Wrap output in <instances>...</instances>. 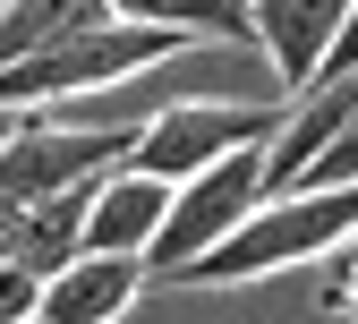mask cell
Listing matches in <instances>:
<instances>
[{
  "label": "cell",
  "instance_id": "1",
  "mask_svg": "<svg viewBox=\"0 0 358 324\" xmlns=\"http://www.w3.org/2000/svg\"><path fill=\"white\" fill-rule=\"evenodd\" d=\"M358 239V179L350 188H273L213 256H196L179 282L188 290H222V282H264L282 265H307V256H333Z\"/></svg>",
  "mask_w": 358,
  "mask_h": 324
},
{
  "label": "cell",
  "instance_id": "2",
  "mask_svg": "<svg viewBox=\"0 0 358 324\" xmlns=\"http://www.w3.org/2000/svg\"><path fill=\"white\" fill-rule=\"evenodd\" d=\"M196 34H179V26H154V17H103V26H85L69 43H43V52L26 60H0V103L9 111H52V103H77V94H103V85L120 77H145L162 69L171 52H188Z\"/></svg>",
  "mask_w": 358,
  "mask_h": 324
},
{
  "label": "cell",
  "instance_id": "3",
  "mask_svg": "<svg viewBox=\"0 0 358 324\" xmlns=\"http://www.w3.org/2000/svg\"><path fill=\"white\" fill-rule=\"evenodd\" d=\"M128 154H137V128L128 120H34L9 111V146H0V205H43L60 188H85V179H111Z\"/></svg>",
  "mask_w": 358,
  "mask_h": 324
},
{
  "label": "cell",
  "instance_id": "4",
  "mask_svg": "<svg viewBox=\"0 0 358 324\" xmlns=\"http://www.w3.org/2000/svg\"><path fill=\"white\" fill-rule=\"evenodd\" d=\"M290 128V103H222V94H196V103H162L145 128H137V171L154 179H196L213 162H231L248 146H273Z\"/></svg>",
  "mask_w": 358,
  "mask_h": 324
},
{
  "label": "cell",
  "instance_id": "5",
  "mask_svg": "<svg viewBox=\"0 0 358 324\" xmlns=\"http://www.w3.org/2000/svg\"><path fill=\"white\" fill-rule=\"evenodd\" d=\"M273 146H248V154H231V162H213V171H196V179H179V205H171V222H162V239H154V282H179L196 256H213L231 230L273 197V162H264Z\"/></svg>",
  "mask_w": 358,
  "mask_h": 324
},
{
  "label": "cell",
  "instance_id": "6",
  "mask_svg": "<svg viewBox=\"0 0 358 324\" xmlns=\"http://www.w3.org/2000/svg\"><path fill=\"white\" fill-rule=\"evenodd\" d=\"M350 9L358 0H256V52L273 60V77L290 85V94H307V85L324 77Z\"/></svg>",
  "mask_w": 358,
  "mask_h": 324
},
{
  "label": "cell",
  "instance_id": "7",
  "mask_svg": "<svg viewBox=\"0 0 358 324\" xmlns=\"http://www.w3.org/2000/svg\"><path fill=\"white\" fill-rule=\"evenodd\" d=\"M94 188L103 179H85V188H60L43 205H0V256L9 265H34L43 282L69 273L85 256V222H94Z\"/></svg>",
  "mask_w": 358,
  "mask_h": 324
},
{
  "label": "cell",
  "instance_id": "8",
  "mask_svg": "<svg viewBox=\"0 0 358 324\" xmlns=\"http://www.w3.org/2000/svg\"><path fill=\"white\" fill-rule=\"evenodd\" d=\"M171 205H179V179H154V171H137V162H120L103 188H94L85 248H103V256H154Z\"/></svg>",
  "mask_w": 358,
  "mask_h": 324
},
{
  "label": "cell",
  "instance_id": "9",
  "mask_svg": "<svg viewBox=\"0 0 358 324\" xmlns=\"http://www.w3.org/2000/svg\"><path fill=\"white\" fill-rule=\"evenodd\" d=\"M145 282H154L145 256H103V248H85L69 273L43 282V324H120L128 307H137Z\"/></svg>",
  "mask_w": 358,
  "mask_h": 324
},
{
  "label": "cell",
  "instance_id": "10",
  "mask_svg": "<svg viewBox=\"0 0 358 324\" xmlns=\"http://www.w3.org/2000/svg\"><path fill=\"white\" fill-rule=\"evenodd\" d=\"M103 17H120V0H9V9H0V60H26L43 43H69V34L103 26Z\"/></svg>",
  "mask_w": 358,
  "mask_h": 324
},
{
  "label": "cell",
  "instance_id": "11",
  "mask_svg": "<svg viewBox=\"0 0 358 324\" xmlns=\"http://www.w3.org/2000/svg\"><path fill=\"white\" fill-rule=\"evenodd\" d=\"M120 17H154L205 43H256V0H120Z\"/></svg>",
  "mask_w": 358,
  "mask_h": 324
},
{
  "label": "cell",
  "instance_id": "12",
  "mask_svg": "<svg viewBox=\"0 0 358 324\" xmlns=\"http://www.w3.org/2000/svg\"><path fill=\"white\" fill-rule=\"evenodd\" d=\"M26 316H43V273L0 256V324H26Z\"/></svg>",
  "mask_w": 358,
  "mask_h": 324
},
{
  "label": "cell",
  "instance_id": "13",
  "mask_svg": "<svg viewBox=\"0 0 358 324\" xmlns=\"http://www.w3.org/2000/svg\"><path fill=\"white\" fill-rule=\"evenodd\" d=\"M350 179H358V120H350V136H341V146H333L316 171H307V188H350Z\"/></svg>",
  "mask_w": 358,
  "mask_h": 324
},
{
  "label": "cell",
  "instance_id": "14",
  "mask_svg": "<svg viewBox=\"0 0 358 324\" xmlns=\"http://www.w3.org/2000/svg\"><path fill=\"white\" fill-rule=\"evenodd\" d=\"M341 290H358V239L341 248V273H333V299H341Z\"/></svg>",
  "mask_w": 358,
  "mask_h": 324
},
{
  "label": "cell",
  "instance_id": "15",
  "mask_svg": "<svg viewBox=\"0 0 358 324\" xmlns=\"http://www.w3.org/2000/svg\"><path fill=\"white\" fill-rule=\"evenodd\" d=\"M333 307H341V316H358V290H341V299H333Z\"/></svg>",
  "mask_w": 358,
  "mask_h": 324
},
{
  "label": "cell",
  "instance_id": "16",
  "mask_svg": "<svg viewBox=\"0 0 358 324\" xmlns=\"http://www.w3.org/2000/svg\"><path fill=\"white\" fill-rule=\"evenodd\" d=\"M26 324H43V316H26Z\"/></svg>",
  "mask_w": 358,
  "mask_h": 324
}]
</instances>
